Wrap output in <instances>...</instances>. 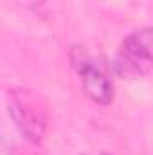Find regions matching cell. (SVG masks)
<instances>
[{
  "mask_svg": "<svg viewBox=\"0 0 153 155\" xmlns=\"http://www.w3.org/2000/svg\"><path fill=\"white\" fill-rule=\"evenodd\" d=\"M114 72L121 78L135 79L146 76L153 67V29L141 27L122 40L114 61Z\"/></svg>",
  "mask_w": 153,
  "mask_h": 155,
  "instance_id": "cell-1",
  "label": "cell"
},
{
  "mask_svg": "<svg viewBox=\"0 0 153 155\" xmlns=\"http://www.w3.org/2000/svg\"><path fill=\"white\" fill-rule=\"evenodd\" d=\"M85 94L97 105H110L114 101V85L108 76L92 61L85 65L79 72Z\"/></svg>",
  "mask_w": 153,
  "mask_h": 155,
  "instance_id": "cell-3",
  "label": "cell"
},
{
  "mask_svg": "<svg viewBox=\"0 0 153 155\" xmlns=\"http://www.w3.org/2000/svg\"><path fill=\"white\" fill-rule=\"evenodd\" d=\"M103 155H108V153H103Z\"/></svg>",
  "mask_w": 153,
  "mask_h": 155,
  "instance_id": "cell-4",
  "label": "cell"
},
{
  "mask_svg": "<svg viewBox=\"0 0 153 155\" xmlns=\"http://www.w3.org/2000/svg\"><path fill=\"white\" fill-rule=\"evenodd\" d=\"M7 110L13 117L15 126L20 130V134L38 144L45 135V114L41 107L36 105V99L29 94H11L7 101Z\"/></svg>",
  "mask_w": 153,
  "mask_h": 155,
  "instance_id": "cell-2",
  "label": "cell"
}]
</instances>
